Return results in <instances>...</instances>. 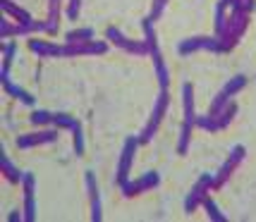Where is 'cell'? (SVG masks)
<instances>
[{
	"label": "cell",
	"instance_id": "1",
	"mask_svg": "<svg viewBox=\"0 0 256 222\" xmlns=\"http://www.w3.org/2000/svg\"><path fill=\"white\" fill-rule=\"evenodd\" d=\"M249 22H252V12L244 10V7H230V17H228V24H225V33L218 38L220 45H223V53H230L234 45L242 41L244 31L249 29Z\"/></svg>",
	"mask_w": 256,
	"mask_h": 222
},
{
	"label": "cell",
	"instance_id": "2",
	"mask_svg": "<svg viewBox=\"0 0 256 222\" xmlns=\"http://www.w3.org/2000/svg\"><path fill=\"white\" fill-rule=\"evenodd\" d=\"M237 112H240L237 103L230 100L228 108H223V110L216 112V115L206 112V115L194 117V127H199V129H204V132H223V129H228V127L232 124V120L237 117Z\"/></svg>",
	"mask_w": 256,
	"mask_h": 222
},
{
	"label": "cell",
	"instance_id": "3",
	"mask_svg": "<svg viewBox=\"0 0 256 222\" xmlns=\"http://www.w3.org/2000/svg\"><path fill=\"white\" fill-rule=\"evenodd\" d=\"M168 108H170V93H168V91H160V93H158V98H156V103H154V110H151V115H148V122H146V127L139 132V136H136L142 146L148 144V141L158 134L160 122L166 120V115H168Z\"/></svg>",
	"mask_w": 256,
	"mask_h": 222
},
{
	"label": "cell",
	"instance_id": "4",
	"mask_svg": "<svg viewBox=\"0 0 256 222\" xmlns=\"http://www.w3.org/2000/svg\"><path fill=\"white\" fill-rule=\"evenodd\" d=\"M246 158V148L242 144H237L230 151V156H228V160H225L223 165L218 167V172L213 175V179H211V189L213 191H218V189H223L225 184H228V179L232 177L234 172H237V167L242 165V160Z\"/></svg>",
	"mask_w": 256,
	"mask_h": 222
},
{
	"label": "cell",
	"instance_id": "5",
	"mask_svg": "<svg viewBox=\"0 0 256 222\" xmlns=\"http://www.w3.org/2000/svg\"><path fill=\"white\" fill-rule=\"evenodd\" d=\"M106 41L112 43L115 48H120L122 53H130V55H148V45H146L144 38H130V36H124L118 26H108V31H106Z\"/></svg>",
	"mask_w": 256,
	"mask_h": 222
},
{
	"label": "cell",
	"instance_id": "6",
	"mask_svg": "<svg viewBox=\"0 0 256 222\" xmlns=\"http://www.w3.org/2000/svg\"><path fill=\"white\" fill-rule=\"evenodd\" d=\"M0 10L5 12V14H8L10 19H14L17 24L26 26V31H29V33H36V31L46 33V22H38V19H34L32 14L24 10V7H20L17 2H12V0H0Z\"/></svg>",
	"mask_w": 256,
	"mask_h": 222
},
{
	"label": "cell",
	"instance_id": "7",
	"mask_svg": "<svg viewBox=\"0 0 256 222\" xmlns=\"http://www.w3.org/2000/svg\"><path fill=\"white\" fill-rule=\"evenodd\" d=\"M158 184H160V175H158L156 170H148V172H144L142 177L127 179L124 184H120V191H122L124 199H134V196H142L146 191L156 189Z\"/></svg>",
	"mask_w": 256,
	"mask_h": 222
},
{
	"label": "cell",
	"instance_id": "8",
	"mask_svg": "<svg viewBox=\"0 0 256 222\" xmlns=\"http://www.w3.org/2000/svg\"><path fill=\"white\" fill-rule=\"evenodd\" d=\"M211 179H213V175H201L196 182H194V187H192V191L184 196V213L190 215V213H194V211H199V206H204V201L211 196Z\"/></svg>",
	"mask_w": 256,
	"mask_h": 222
},
{
	"label": "cell",
	"instance_id": "9",
	"mask_svg": "<svg viewBox=\"0 0 256 222\" xmlns=\"http://www.w3.org/2000/svg\"><path fill=\"white\" fill-rule=\"evenodd\" d=\"M199 50H206V53H223V45L216 36H192V38H184L178 43V53L180 55H192V53H199Z\"/></svg>",
	"mask_w": 256,
	"mask_h": 222
},
{
	"label": "cell",
	"instance_id": "10",
	"mask_svg": "<svg viewBox=\"0 0 256 222\" xmlns=\"http://www.w3.org/2000/svg\"><path fill=\"white\" fill-rule=\"evenodd\" d=\"M139 139L136 136H130L127 141L122 144V151H120V160H118V172H115V182L118 187L124 184L130 179V172H132V163H134V156H136V148H139Z\"/></svg>",
	"mask_w": 256,
	"mask_h": 222
},
{
	"label": "cell",
	"instance_id": "11",
	"mask_svg": "<svg viewBox=\"0 0 256 222\" xmlns=\"http://www.w3.org/2000/svg\"><path fill=\"white\" fill-rule=\"evenodd\" d=\"M58 136H60V129H46V127H38L36 132L32 134H22L17 136V148L22 151H29V148H38V146H48V144H56Z\"/></svg>",
	"mask_w": 256,
	"mask_h": 222
},
{
	"label": "cell",
	"instance_id": "12",
	"mask_svg": "<svg viewBox=\"0 0 256 222\" xmlns=\"http://www.w3.org/2000/svg\"><path fill=\"white\" fill-rule=\"evenodd\" d=\"M108 41H84V43H65L62 57H79V55H103L108 50Z\"/></svg>",
	"mask_w": 256,
	"mask_h": 222
},
{
	"label": "cell",
	"instance_id": "13",
	"mask_svg": "<svg viewBox=\"0 0 256 222\" xmlns=\"http://www.w3.org/2000/svg\"><path fill=\"white\" fill-rule=\"evenodd\" d=\"M84 189H86V196H89V206H91V220L100 222L103 220V203H100V191H98V182H96V175L94 172H86L84 175Z\"/></svg>",
	"mask_w": 256,
	"mask_h": 222
},
{
	"label": "cell",
	"instance_id": "14",
	"mask_svg": "<svg viewBox=\"0 0 256 222\" xmlns=\"http://www.w3.org/2000/svg\"><path fill=\"white\" fill-rule=\"evenodd\" d=\"M24 187V222H34L36 220V177L34 172H24L22 179Z\"/></svg>",
	"mask_w": 256,
	"mask_h": 222
},
{
	"label": "cell",
	"instance_id": "15",
	"mask_svg": "<svg viewBox=\"0 0 256 222\" xmlns=\"http://www.w3.org/2000/svg\"><path fill=\"white\" fill-rule=\"evenodd\" d=\"M29 50L36 53L38 57H62V45H58L56 41L32 38V41H29Z\"/></svg>",
	"mask_w": 256,
	"mask_h": 222
},
{
	"label": "cell",
	"instance_id": "16",
	"mask_svg": "<svg viewBox=\"0 0 256 222\" xmlns=\"http://www.w3.org/2000/svg\"><path fill=\"white\" fill-rule=\"evenodd\" d=\"M230 17V2L228 0H218L216 2V17H213V36L220 38L225 33V24Z\"/></svg>",
	"mask_w": 256,
	"mask_h": 222
},
{
	"label": "cell",
	"instance_id": "17",
	"mask_svg": "<svg viewBox=\"0 0 256 222\" xmlns=\"http://www.w3.org/2000/svg\"><path fill=\"white\" fill-rule=\"evenodd\" d=\"M151 60H154L158 86H160V91H168L170 89V69H168L166 60H163V53H160V50H154V53H151Z\"/></svg>",
	"mask_w": 256,
	"mask_h": 222
},
{
	"label": "cell",
	"instance_id": "18",
	"mask_svg": "<svg viewBox=\"0 0 256 222\" xmlns=\"http://www.w3.org/2000/svg\"><path fill=\"white\" fill-rule=\"evenodd\" d=\"M0 170H2V177L8 179L10 184H22L24 172H22V170H17V165H14L10 158H8L5 148H2V153H0Z\"/></svg>",
	"mask_w": 256,
	"mask_h": 222
},
{
	"label": "cell",
	"instance_id": "19",
	"mask_svg": "<svg viewBox=\"0 0 256 222\" xmlns=\"http://www.w3.org/2000/svg\"><path fill=\"white\" fill-rule=\"evenodd\" d=\"M48 2V17H46V33L53 36L58 33V26H60V7H62V0H46Z\"/></svg>",
	"mask_w": 256,
	"mask_h": 222
},
{
	"label": "cell",
	"instance_id": "20",
	"mask_svg": "<svg viewBox=\"0 0 256 222\" xmlns=\"http://www.w3.org/2000/svg\"><path fill=\"white\" fill-rule=\"evenodd\" d=\"M14 55H17V43L8 38V43L2 45V67H0V81H8V79H10V69H12V62H14Z\"/></svg>",
	"mask_w": 256,
	"mask_h": 222
},
{
	"label": "cell",
	"instance_id": "21",
	"mask_svg": "<svg viewBox=\"0 0 256 222\" xmlns=\"http://www.w3.org/2000/svg\"><path fill=\"white\" fill-rule=\"evenodd\" d=\"M2 89L8 91V96H10V98H17L20 100V103H22V105H29V108H32L34 105V96L32 93H29V91L26 89H22V86H17V84H12V79H8V81H2Z\"/></svg>",
	"mask_w": 256,
	"mask_h": 222
},
{
	"label": "cell",
	"instance_id": "22",
	"mask_svg": "<svg viewBox=\"0 0 256 222\" xmlns=\"http://www.w3.org/2000/svg\"><path fill=\"white\" fill-rule=\"evenodd\" d=\"M182 105H184V122H194L196 110H194V86L190 81L182 84Z\"/></svg>",
	"mask_w": 256,
	"mask_h": 222
},
{
	"label": "cell",
	"instance_id": "23",
	"mask_svg": "<svg viewBox=\"0 0 256 222\" xmlns=\"http://www.w3.org/2000/svg\"><path fill=\"white\" fill-rule=\"evenodd\" d=\"M26 26H22V24H17L14 19H10L8 14L0 19V36L2 38H14V36H26Z\"/></svg>",
	"mask_w": 256,
	"mask_h": 222
},
{
	"label": "cell",
	"instance_id": "24",
	"mask_svg": "<svg viewBox=\"0 0 256 222\" xmlns=\"http://www.w3.org/2000/svg\"><path fill=\"white\" fill-rule=\"evenodd\" d=\"M156 22H151V17H144L142 19V31H144V41L148 45V55L154 53V50H160V45H158V36H156Z\"/></svg>",
	"mask_w": 256,
	"mask_h": 222
},
{
	"label": "cell",
	"instance_id": "25",
	"mask_svg": "<svg viewBox=\"0 0 256 222\" xmlns=\"http://www.w3.org/2000/svg\"><path fill=\"white\" fill-rule=\"evenodd\" d=\"M192 132H194V122H184L180 127V139H178V156H187L192 144Z\"/></svg>",
	"mask_w": 256,
	"mask_h": 222
},
{
	"label": "cell",
	"instance_id": "26",
	"mask_svg": "<svg viewBox=\"0 0 256 222\" xmlns=\"http://www.w3.org/2000/svg\"><path fill=\"white\" fill-rule=\"evenodd\" d=\"M94 38H96V33L91 26H77L65 33V43H84V41H94Z\"/></svg>",
	"mask_w": 256,
	"mask_h": 222
},
{
	"label": "cell",
	"instance_id": "27",
	"mask_svg": "<svg viewBox=\"0 0 256 222\" xmlns=\"http://www.w3.org/2000/svg\"><path fill=\"white\" fill-rule=\"evenodd\" d=\"M204 211H206V215H208V220H213V222H228V215L218 208V203H216L211 196L204 201Z\"/></svg>",
	"mask_w": 256,
	"mask_h": 222
},
{
	"label": "cell",
	"instance_id": "28",
	"mask_svg": "<svg viewBox=\"0 0 256 222\" xmlns=\"http://www.w3.org/2000/svg\"><path fill=\"white\" fill-rule=\"evenodd\" d=\"M244 86H246V77H244V74H234L232 79H228V84L223 86V91L230 96V98H234L240 91H244Z\"/></svg>",
	"mask_w": 256,
	"mask_h": 222
},
{
	"label": "cell",
	"instance_id": "29",
	"mask_svg": "<svg viewBox=\"0 0 256 222\" xmlns=\"http://www.w3.org/2000/svg\"><path fill=\"white\" fill-rule=\"evenodd\" d=\"M53 124H56L58 129H74L79 124L77 117H72V115H67V112H56V120H53Z\"/></svg>",
	"mask_w": 256,
	"mask_h": 222
},
{
	"label": "cell",
	"instance_id": "30",
	"mask_svg": "<svg viewBox=\"0 0 256 222\" xmlns=\"http://www.w3.org/2000/svg\"><path fill=\"white\" fill-rule=\"evenodd\" d=\"M29 120H32V124H36V127H48V124H53V120H56V112L34 110Z\"/></svg>",
	"mask_w": 256,
	"mask_h": 222
},
{
	"label": "cell",
	"instance_id": "31",
	"mask_svg": "<svg viewBox=\"0 0 256 222\" xmlns=\"http://www.w3.org/2000/svg\"><path fill=\"white\" fill-rule=\"evenodd\" d=\"M72 136H74V153H77V156H84V151H86V141H84V127H82V122L72 129Z\"/></svg>",
	"mask_w": 256,
	"mask_h": 222
},
{
	"label": "cell",
	"instance_id": "32",
	"mask_svg": "<svg viewBox=\"0 0 256 222\" xmlns=\"http://www.w3.org/2000/svg\"><path fill=\"white\" fill-rule=\"evenodd\" d=\"M230 100H232V98H230V96H228L225 91H220V93H218V96L211 100V108H208V112H211V115L220 112L223 108H228V103H230Z\"/></svg>",
	"mask_w": 256,
	"mask_h": 222
},
{
	"label": "cell",
	"instance_id": "33",
	"mask_svg": "<svg viewBox=\"0 0 256 222\" xmlns=\"http://www.w3.org/2000/svg\"><path fill=\"white\" fill-rule=\"evenodd\" d=\"M166 7H168V0H154V7H151V12H148L151 22H158V19L163 17Z\"/></svg>",
	"mask_w": 256,
	"mask_h": 222
},
{
	"label": "cell",
	"instance_id": "34",
	"mask_svg": "<svg viewBox=\"0 0 256 222\" xmlns=\"http://www.w3.org/2000/svg\"><path fill=\"white\" fill-rule=\"evenodd\" d=\"M82 2L84 0H67V7H65L67 19H77L79 12H82Z\"/></svg>",
	"mask_w": 256,
	"mask_h": 222
},
{
	"label": "cell",
	"instance_id": "35",
	"mask_svg": "<svg viewBox=\"0 0 256 222\" xmlns=\"http://www.w3.org/2000/svg\"><path fill=\"white\" fill-rule=\"evenodd\" d=\"M8 220H10V222L24 220V213H20V211H12V213H10V215H8Z\"/></svg>",
	"mask_w": 256,
	"mask_h": 222
},
{
	"label": "cell",
	"instance_id": "36",
	"mask_svg": "<svg viewBox=\"0 0 256 222\" xmlns=\"http://www.w3.org/2000/svg\"><path fill=\"white\" fill-rule=\"evenodd\" d=\"M228 2H230V7H244V10H246L244 0H228Z\"/></svg>",
	"mask_w": 256,
	"mask_h": 222
}]
</instances>
